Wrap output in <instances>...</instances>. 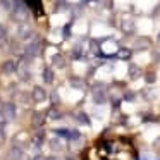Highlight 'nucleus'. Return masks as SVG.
Segmentation results:
<instances>
[{
  "mask_svg": "<svg viewBox=\"0 0 160 160\" xmlns=\"http://www.w3.org/2000/svg\"><path fill=\"white\" fill-rule=\"evenodd\" d=\"M14 16H16V19H19V21H26V18H28V11H26L24 4H22V0H16Z\"/></svg>",
  "mask_w": 160,
  "mask_h": 160,
  "instance_id": "f257e3e1",
  "label": "nucleus"
},
{
  "mask_svg": "<svg viewBox=\"0 0 160 160\" xmlns=\"http://www.w3.org/2000/svg\"><path fill=\"white\" fill-rule=\"evenodd\" d=\"M139 74H141L139 67H136V66H131V67H129V78H131V79H136V78H139Z\"/></svg>",
  "mask_w": 160,
  "mask_h": 160,
  "instance_id": "f8f14e48",
  "label": "nucleus"
},
{
  "mask_svg": "<svg viewBox=\"0 0 160 160\" xmlns=\"http://www.w3.org/2000/svg\"><path fill=\"white\" fill-rule=\"evenodd\" d=\"M47 119H50V121H57V119H60V112L57 110V107H50L48 112H47Z\"/></svg>",
  "mask_w": 160,
  "mask_h": 160,
  "instance_id": "39448f33",
  "label": "nucleus"
},
{
  "mask_svg": "<svg viewBox=\"0 0 160 160\" xmlns=\"http://www.w3.org/2000/svg\"><path fill=\"white\" fill-rule=\"evenodd\" d=\"M93 98L97 103H102V102H105V91H95L93 93Z\"/></svg>",
  "mask_w": 160,
  "mask_h": 160,
  "instance_id": "4468645a",
  "label": "nucleus"
},
{
  "mask_svg": "<svg viewBox=\"0 0 160 160\" xmlns=\"http://www.w3.org/2000/svg\"><path fill=\"white\" fill-rule=\"evenodd\" d=\"M29 5L31 7H35V11H42V4H40V0H29Z\"/></svg>",
  "mask_w": 160,
  "mask_h": 160,
  "instance_id": "dca6fc26",
  "label": "nucleus"
},
{
  "mask_svg": "<svg viewBox=\"0 0 160 160\" xmlns=\"http://www.w3.org/2000/svg\"><path fill=\"white\" fill-rule=\"evenodd\" d=\"M7 121V119H5V115H4V112H0V126L4 124V122Z\"/></svg>",
  "mask_w": 160,
  "mask_h": 160,
  "instance_id": "b1692460",
  "label": "nucleus"
},
{
  "mask_svg": "<svg viewBox=\"0 0 160 160\" xmlns=\"http://www.w3.org/2000/svg\"><path fill=\"white\" fill-rule=\"evenodd\" d=\"M2 112H4V115H5L7 121H14L16 119V107L12 103H5L4 108H2Z\"/></svg>",
  "mask_w": 160,
  "mask_h": 160,
  "instance_id": "7ed1b4c3",
  "label": "nucleus"
},
{
  "mask_svg": "<svg viewBox=\"0 0 160 160\" xmlns=\"http://www.w3.org/2000/svg\"><path fill=\"white\" fill-rule=\"evenodd\" d=\"M48 160H57V158H48Z\"/></svg>",
  "mask_w": 160,
  "mask_h": 160,
  "instance_id": "bb28decb",
  "label": "nucleus"
},
{
  "mask_svg": "<svg viewBox=\"0 0 160 160\" xmlns=\"http://www.w3.org/2000/svg\"><path fill=\"white\" fill-rule=\"evenodd\" d=\"M79 122H83V124H90V121H86V115L84 114H79Z\"/></svg>",
  "mask_w": 160,
  "mask_h": 160,
  "instance_id": "4be33fe9",
  "label": "nucleus"
},
{
  "mask_svg": "<svg viewBox=\"0 0 160 160\" xmlns=\"http://www.w3.org/2000/svg\"><path fill=\"white\" fill-rule=\"evenodd\" d=\"M53 64H55L57 67H64V59L60 55H55L53 57Z\"/></svg>",
  "mask_w": 160,
  "mask_h": 160,
  "instance_id": "f3484780",
  "label": "nucleus"
},
{
  "mask_svg": "<svg viewBox=\"0 0 160 160\" xmlns=\"http://www.w3.org/2000/svg\"><path fill=\"white\" fill-rule=\"evenodd\" d=\"M157 43H158V47H160V33H158V36H157Z\"/></svg>",
  "mask_w": 160,
  "mask_h": 160,
  "instance_id": "a878e982",
  "label": "nucleus"
},
{
  "mask_svg": "<svg viewBox=\"0 0 160 160\" xmlns=\"http://www.w3.org/2000/svg\"><path fill=\"white\" fill-rule=\"evenodd\" d=\"M43 122H45V119H43V114H40V112H35V114H33V124H35V126H43Z\"/></svg>",
  "mask_w": 160,
  "mask_h": 160,
  "instance_id": "1a4fd4ad",
  "label": "nucleus"
},
{
  "mask_svg": "<svg viewBox=\"0 0 160 160\" xmlns=\"http://www.w3.org/2000/svg\"><path fill=\"white\" fill-rule=\"evenodd\" d=\"M2 5H4L7 11H11L12 9V4H11V0H2Z\"/></svg>",
  "mask_w": 160,
  "mask_h": 160,
  "instance_id": "6ab92c4d",
  "label": "nucleus"
},
{
  "mask_svg": "<svg viewBox=\"0 0 160 160\" xmlns=\"http://www.w3.org/2000/svg\"><path fill=\"white\" fill-rule=\"evenodd\" d=\"M43 81L45 83H53V72H52V69H45L43 71Z\"/></svg>",
  "mask_w": 160,
  "mask_h": 160,
  "instance_id": "9b49d317",
  "label": "nucleus"
},
{
  "mask_svg": "<svg viewBox=\"0 0 160 160\" xmlns=\"http://www.w3.org/2000/svg\"><path fill=\"white\" fill-rule=\"evenodd\" d=\"M117 57H119V59H122V60H128L129 57H131V50H129V48H121L117 52Z\"/></svg>",
  "mask_w": 160,
  "mask_h": 160,
  "instance_id": "9d476101",
  "label": "nucleus"
},
{
  "mask_svg": "<svg viewBox=\"0 0 160 160\" xmlns=\"http://www.w3.org/2000/svg\"><path fill=\"white\" fill-rule=\"evenodd\" d=\"M11 160H21L22 158V152H21V148L19 146H12L11 148Z\"/></svg>",
  "mask_w": 160,
  "mask_h": 160,
  "instance_id": "423d86ee",
  "label": "nucleus"
},
{
  "mask_svg": "<svg viewBox=\"0 0 160 160\" xmlns=\"http://www.w3.org/2000/svg\"><path fill=\"white\" fill-rule=\"evenodd\" d=\"M5 36H7V31H5V28L2 24H0V40H4Z\"/></svg>",
  "mask_w": 160,
  "mask_h": 160,
  "instance_id": "aec40b11",
  "label": "nucleus"
},
{
  "mask_svg": "<svg viewBox=\"0 0 160 160\" xmlns=\"http://www.w3.org/2000/svg\"><path fill=\"white\" fill-rule=\"evenodd\" d=\"M31 98L35 102H43L47 98V91L43 90L42 86H35V88H33V91H31Z\"/></svg>",
  "mask_w": 160,
  "mask_h": 160,
  "instance_id": "f03ea898",
  "label": "nucleus"
},
{
  "mask_svg": "<svg viewBox=\"0 0 160 160\" xmlns=\"http://www.w3.org/2000/svg\"><path fill=\"white\" fill-rule=\"evenodd\" d=\"M71 84H72V86H76V88H83V83H81L79 79H72V81H71Z\"/></svg>",
  "mask_w": 160,
  "mask_h": 160,
  "instance_id": "412c9836",
  "label": "nucleus"
},
{
  "mask_svg": "<svg viewBox=\"0 0 160 160\" xmlns=\"http://www.w3.org/2000/svg\"><path fill=\"white\" fill-rule=\"evenodd\" d=\"M50 148L52 150H60L62 148V145H60V139H57V138H53V139H50Z\"/></svg>",
  "mask_w": 160,
  "mask_h": 160,
  "instance_id": "2eb2a0df",
  "label": "nucleus"
},
{
  "mask_svg": "<svg viewBox=\"0 0 160 160\" xmlns=\"http://www.w3.org/2000/svg\"><path fill=\"white\" fill-rule=\"evenodd\" d=\"M40 42H33V43H29L28 47H26V55L28 57H35V55H38L40 53Z\"/></svg>",
  "mask_w": 160,
  "mask_h": 160,
  "instance_id": "20e7f679",
  "label": "nucleus"
},
{
  "mask_svg": "<svg viewBox=\"0 0 160 160\" xmlns=\"http://www.w3.org/2000/svg\"><path fill=\"white\" fill-rule=\"evenodd\" d=\"M52 98H53V103H57V102H59V98H57V95H55V93L52 95Z\"/></svg>",
  "mask_w": 160,
  "mask_h": 160,
  "instance_id": "393cba45",
  "label": "nucleus"
},
{
  "mask_svg": "<svg viewBox=\"0 0 160 160\" xmlns=\"http://www.w3.org/2000/svg\"><path fill=\"white\" fill-rule=\"evenodd\" d=\"M136 43H138V48H145V47H148V40H145V38H139Z\"/></svg>",
  "mask_w": 160,
  "mask_h": 160,
  "instance_id": "a211bd4d",
  "label": "nucleus"
},
{
  "mask_svg": "<svg viewBox=\"0 0 160 160\" xmlns=\"http://www.w3.org/2000/svg\"><path fill=\"white\" fill-rule=\"evenodd\" d=\"M29 36H33L31 28H28V26H21V28H19V38H29Z\"/></svg>",
  "mask_w": 160,
  "mask_h": 160,
  "instance_id": "6e6552de",
  "label": "nucleus"
},
{
  "mask_svg": "<svg viewBox=\"0 0 160 160\" xmlns=\"http://www.w3.org/2000/svg\"><path fill=\"white\" fill-rule=\"evenodd\" d=\"M122 29H124V33H132L134 31V24L131 21H124L122 22Z\"/></svg>",
  "mask_w": 160,
  "mask_h": 160,
  "instance_id": "ddd939ff",
  "label": "nucleus"
},
{
  "mask_svg": "<svg viewBox=\"0 0 160 160\" xmlns=\"http://www.w3.org/2000/svg\"><path fill=\"white\" fill-rule=\"evenodd\" d=\"M42 139H43V136H42V134H38V136H35V145H36V146H38V145H40V143H42Z\"/></svg>",
  "mask_w": 160,
  "mask_h": 160,
  "instance_id": "5701e85b",
  "label": "nucleus"
},
{
  "mask_svg": "<svg viewBox=\"0 0 160 160\" xmlns=\"http://www.w3.org/2000/svg\"><path fill=\"white\" fill-rule=\"evenodd\" d=\"M2 71H4L5 74H12L16 71V64L12 62V60H7V62H4V66H2Z\"/></svg>",
  "mask_w": 160,
  "mask_h": 160,
  "instance_id": "0eeeda50",
  "label": "nucleus"
}]
</instances>
